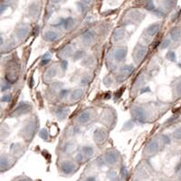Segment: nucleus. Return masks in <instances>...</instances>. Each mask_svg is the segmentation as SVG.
Wrapping results in <instances>:
<instances>
[{"mask_svg": "<svg viewBox=\"0 0 181 181\" xmlns=\"http://www.w3.org/2000/svg\"><path fill=\"white\" fill-rule=\"evenodd\" d=\"M177 176H178V181H181V168L178 171Z\"/></svg>", "mask_w": 181, "mask_h": 181, "instance_id": "43", "label": "nucleus"}, {"mask_svg": "<svg viewBox=\"0 0 181 181\" xmlns=\"http://www.w3.org/2000/svg\"><path fill=\"white\" fill-rule=\"evenodd\" d=\"M52 1H53L54 3H59V2L62 1V0H52Z\"/></svg>", "mask_w": 181, "mask_h": 181, "instance_id": "46", "label": "nucleus"}, {"mask_svg": "<svg viewBox=\"0 0 181 181\" xmlns=\"http://www.w3.org/2000/svg\"><path fill=\"white\" fill-rule=\"evenodd\" d=\"M28 32H29V29L27 27H20L16 31V35L19 39H23L27 36Z\"/></svg>", "mask_w": 181, "mask_h": 181, "instance_id": "22", "label": "nucleus"}, {"mask_svg": "<svg viewBox=\"0 0 181 181\" xmlns=\"http://www.w3.org/2000/svg\"><path fill=\"white\" fill-rule=\"evenodd\" d=\"M112 82H113V80H112V78L110 77H105L103 79V83L106 86H110L112 84Z\"/></svg>", "mask_w": 181, "mask_h": 181, "instance_id": "36", "label": "nucleus"}, {"mask_svg": "<svg viewBox=\"0 0 181 181\" xmlns=\"http://www.w3.org/2000/svg\"><path fill=\"white\" fill-rule=\"evenodd\" d=\"M74 149H75V143H73L72 141H68V142L64 143V145L62 150H63V152L64 154L69 155V154H72L74 151Z\"/></svg>", "mask_w": 181, "mask_h": 181, "instance_id": "16", "label": "nucleus"}, {"mask_svg": "<svg viewBox=\"0 0 181 181\" xmlns=\"http://www.w3.org/2000/svg\"><path fill=\"white\" fill-rule=\"evenodd\" d=\"M72 53H73V47L71 46H65L64 47H63L59 51L58 55H59L60 58H65L70 57V56L72 55Z\"/></svg>", "mask_w": 181, "mask_h": 181, "instance_id": "18", "label": "nucleus"}, {"mask_svg": "<svg viewBox=\"0 0 181 181\" xmlns=\"http://www.w3.org/2000/svg\"><path fill=\"white\" fill-rule=\"evenodd\" d=\"M127 48L126 47H119L113 51V58L117 61H122L126 58Z\"/></svg>", "mask_w": 181, "mask_h": 181, "instance_id": "8", "label": "nucleus"}, {"mask_svg": "<svg viewBox=\"0 0 181 181\" xmlns=\"http://www.w3.org/2000/svg\"><path fill=\"white\" fill-rule=\"evenodd\" d=\"M11 100V95L10 94H5L2 97V102H9Z\"/></svg>", "mask_w": 181, "mask_h": 181, "instance_id": "38", "label": "nucleus"}, {"mask_svg": "<svg viewBox=\"0 0 181 181\" xmlns=\"http://www.w3.org/2000/svg\"><path fill=\"white\" fill-rule=\"evenodd\" d=\"M162 142H163L164 144H169V143H170L169 136H167V135H163V136H162Z\"/></svg>", "mask_w": 181, "mask_h": 181, "instance_id": "37", "label": "nucleus"}, {"mask_svg": "<svg viewBox=\"0 0 181 181\" xmlns=\"http://www.w3.org/2000/svg\"><path fill=\"white\" fill-rule=\"evenodd\" d=\"M84 181H98L96 176H93V175H91V176H88Z\"/></svg>", "mask_w": 181, "mask_h": 181, "instance_id": "40", "label": "nucleus"}, {"mask_svg": "<svg viewBox=\"0 0 181 181\" xmlns=\"http://www.w3.org/2000/svg\"><path fill=\"white\" fill-rule=\"evenodd\" d=\"M167 58L170 61H176V54L173 51H169L167 54Z\"/></svg>", "mask_w": 181, "mask_h": 181, "instance_id": "34", "label": "nucleus"}, {"mask_svg": "<svg viewBox=\"0 0 181 181\" xmlns=\"http://www.w3.org/2000/svg\"><path fill=\"white\" fill-rule=\"evenodd\" d=\"M43 38L47 42H54L59 38V34L53 30L45 31L43 35Z\"/></svg>", "mask_w": 181, "mask_h": 181, "instance_id": "9", "label": "nucleus"}, {"mask_svg": "<svg viewBox=\"0 0 181 181\" xmlns=\"http://www.w3.org/2000/svg\"><path fill=\"white\" fill-rule=\"evenodd\" d=\"M160 29V23H154L146 29V34L148 36H154Z\"/></svg>", "mask_w": 181, "mask_h": 181, "instance_id": "13", "label": "nucleus"}, {"mask_svg": "<svg viewBox=\"0 0 181 181\" xmlns=\"http://www.w3.org/2000/svg\"><path fill=\"white\" fill-rule=\"evenodd\" d=\"M92 117V113L90 110H84L78 116V122L83 125L87 124L91 121Z\"/></svg>", "mask_w": 181, "mask_h": 181, "instance_id": "7", "label": "nucleus"}, {"mask_svg": "<svg viewBox=\"0 0 181 181\" xmlns=\"http://www.w3.org/2000/svg\"><path fill=\"white\" fill-rule=\"evenodd\" d=\"M82 1H83L84 4H86V5H89V4H91V3H92V0H82Z\"/></svg>", "mask_w": 181, "mask_h": 181, "instance_id": "44", "label": "nucleus"}, {"mask_svg": "<svg viewBox=\"0 0 181 181\" xmlns=\"http://www.w3.org/2000/svg\"><path fill=\"white\" fill-rule=\"evenodd\" d=\"M105 164L109 166H114L119 161V153L116 150H108L103 156Z\"/></svg>", "mask_w": 181, "mask_h": 181, "instance_id": "2", "label": "nucleus"}, {"mask_svg": "<svg viewBox=\"0 0 181 181\" xmlns=\"http://www.w3.org/2000/svg\"><path fill=\"white\" fill-rule=\"evenodd\" d=\"M83 55H84V52L82 51V50H80V51H78V52H76L75 54H74L73 59L74 60H78L79 58H82L83 57Z\"/></svg>", "mask_w": 181, "mask_h": 181, "instance_id": "35", "label": "nucleus"}, {"mask_svg": "<svg viewBox=\"0 0 181 181\" xmlns=\"http://www.w3.org/2000/svg\"><path fill=\"white\" fill-rule=\"evenodd\" d=\"M68 113H69V109L67 108H58L55 112L56 117H57V118L60 120L64 119V118L68 116Z\"/></svg>", "mask_w": 181, "mask_h": 181, "instance_id": "19", "label": "nucleus"}, {"mask_svg": "<svg viewBox=\"0 0 181 181\" xmlns=\"http://www.w3.org/2000/svg\"><path fill=\"white\" fill-rule=\"evenodd\" d=\"M128 177V170L125 167H121V178L122 180L126 179V178Z\"/></svg>", "mask_w": 181, "mask_h": 181, "instance_id": "32", "label": "nucleus"}, {"mask_svg": "<svg viewBox=\"0 0 181 181\" xmlns=\"http://www.w3.org/2000/svg\"><path fill=\"white\" fill-rule=\"evenodd\" d=\"M30 108H31V107L27 103L22 102V103H20L19 105H18L16 107V108L15 109V114H16L17 116L24 115L26 113H27Z\"/></svg>", "mask_w": 181, "mask_h": 181, "instance_id": "12", "label": "nucleus"}, {"mask_svg": "<svg viewBox=\"0 0 181 181\" xmlns=\"http://www.w3.org/2000/svg\"><path fill=\"white\" fill-rule=\"evenodd\" d=\"M134 70V66L133 65H126L121 67V75L122 77H124L126 78V77H128L129 75H130Z\"/></svg>", "mask_w": 181, "mask_h": 181, "instance_id": "21", "label": "nucleus"}, {"mask_svg": "<svg viewBox=\"0 0 181 181\" xmlns=\"http://www.w3.org/2000/svg\"><path fill=\"white\" fill-rule=\"evenodd\" d=\"M24 181H28V180H24Z\"/></svg>", "mask_w": 181, "mask_h": 181, "instance_id": "47", "label": "nucleus"}, {"mask_svg": "<svg viewBox=\"0 0 181 181\" xmlns=\"http://www.w3.org/2000/svg\"><path fill=\"white\" fill-rule=\"evenodd\" d=\"M172 136H173V138L175 140H178V141L181 140V127H179V128L175 129L173 131Z\"/></svg>", "mask_w": 181, "mask_h": 181, "instance_id": "25", "label": "nucleus"}, {"mask_svg": "<svg viewBox=\"0 0 181 181\" xmlns=\"http://www.w3.org/2000/svg\"><path fill=\"white\" fill-rule=\"evenodd\" d=\"M175 2H176L175 0H165L164 1V7L167 9H169V8L174 7Z\"/></svg>", "mask_w": 181, "mask_h": 181, "instance_id": "30", "label": "nucleus"}, {"mask_svg": "<svg viewBox=\"0 0 181 181\" xmlns=\"http://www.w3.org/2000/svg\"><path fill=\"white\" fill-rule=\"evenodd\" d=\"M87 159V158L85 157V156L83 155V153H79L75 156V160L77 163L81 164V163H83V162H85V160Z\"/></svg>", "mask_w": 181, "mask_h": 181, "instance_id": "27", "label": "nucleus"}, {"mask_svg": "<svg viewBox=\"0 0 181 181\" xmlns=\"http://www.w3.org/2000/svg\"><path fill=\"white\" fill-rule=\"evenodd\" d=\"M125 36V31L123 28H117L112 34V40L113 42H120Z\"/></svg>", "mask_w": 181, "mask_h": 181, "instance_id": "14", "label": "nucleus"}, {"mask_svg": "<svg viewBox=\"0 0 181 181\" xmlns=\"http://www.w3.org/2000/svg\"><path fill=\"white\" fill-rule=\"evenodd\" d=\"M7 8V5H5V4H2L1 5V13L3 14L4 13V11Z\"/></svg>", "mask_w": 181, "mask_h": 181, "instance_id": "42", "label": "nucleus"}, {"mask_svg": "<svg viewBox=\"0 0 181 181\" xmlns=\"http://www.w3.org/2000/svg\"><path fill=\"white\" fill-rule=\"evenodd\" d=\"M145 8H146V9L149 10V11H153L154 12L156 10L155 5H154L152 0H148V1L146 3V5H145Z\"/></svg>", "mask_w": 181, "mask_h": 181, "instance_id": "28", "label": "nucleus"}, {"mask_svg": "<svg viewBox=\"0 0 181 181\" xmlns=\"http://www.w3.org/2000/svg\"><path fill=\"white\" fill-rule=\"evenodd\" d=\"M94 38H95V33H94V31H92V30H87L82 36V39H83V43L86 44V45H90V44H92L93 42V40H94Z\"/></svg>", "mask_w": 181, "mask_h": 181, "instance_id": "11", "label": "nucleus"}, {"mask_svg": "<svg viewBox=\"0 0 181 181\" xmlns=\"http://www.w3.org/2000/svg\"><path fill=\"white\" fill-rule=\"evenodd\" d=\"M60 172L65 176H71L78 169V164L69 159H65L60 163Z\"/></svg>", "mask_w": 181, "mask_h": 181, "instance_id": "1", "label": "nucleus"}, {"mask_svg": "<svg viewBox=\"0 0 181 181\" xmlns=\"http://www.w3.org/2000/svg\"><path fill=\"white\" fill-rule=\"evenodd\" d=\"M159 150V142L157 139H152L148 143L145 148V154L148 156H154Z\"/></svg>", "mask_w": 181, "mask_h": 181, "instance_id": "3", "label": "nucleus"}, {"mask_svg": "<svg viewBox=\"0 0 181 181\" xmlns=\"http://www.w3.org/2000/svg\"><path fill=\"white\" fill-rule=\"evenodd\" d=\"M147 52H148V49L145 47H142V46L136 47L135 50L133 52L134 61L136 62V63H138V62H140L143 58H145Z\"/></svg>", "mask_w": 181, "mask_h": 181, "instance_id": "6", "label": "nucleus"}, {"mask_svg": "<svg viewBox=\"0 0 181 181\" xmlns=\"http://www.w3.org/2000/svg\"><path fill=\"white\" fill-rule=\"evenodd\" d=\"M11 87V85H10V81L7 80V78L4 79L2 81V85H1V89L3 92H5V90H8L9 88Z\"/></svg>", "mask_w": 181, "mask_h": 181, "instance_id": "26", "label": "nucleus"}, {"mask_svg": "<svg viewBox=\"0 0 181 181\" xmlns=\"http://www.w3.org/2000/svg\"><path fill=\"white\" fill-rule=\"evenodd\" d=\"M83 95V89L81 88V87H78V88H75L74 90L72 91L71 96H70V99L71 101H77L80 98H82Z\"/></svg>", "mask_w": 181, "mask_h": 181, "instance_id": "15", "label": "nucleus"}, {"mask_svg": "<svg viewBox=\"0 0 181 181\" xmlns=\"http://www.w3.org/2000/svg\"><path fill=\"white\" fill-rule=\"evenodd\" d=\"M107 131L103 128H97L93 133V138L97 144H103V142L107 139Z\"/></svg>", "mask_w": 181, "mask_h": 181, "instance_id": "4", "label": "nucleus"}, {"mask_svg": "<svg viewBox=\"0 0 181 181\" xmlns=\"http://www.w3.org/2000/svg\"><path fill=\"white\" fill-rule=\"evenodd\" d=\"M68 94H69V90L64 89V90H62V91L59 93V97H60L61 98H64V97H65Z\"/></svg>", "mask_w": 181, "mask_h": 181, "instance_id": "39", "label": "nucleus"}, {"mask_svg": "<svg viewBox=\"0 0 181 181\" xmlns=\"http://www.w3.org/2000/svg\"><path fill=\"white\" fill-rule=\"evenodd\" d=\"M20 150H21V145L20 144H14V145L11 146V151L14 154L20 153L21 152Z\"/></svg>", "mask_w": 181, "mask_h": 181, "instance_id": "29", "label": "nucleus"}, {"mask_svg": "<svg viewBox=\"0 0 181 181\" xmlns=\"http://www.w3.org/2000/svg\"><path fill=\"white\" fill-rule=\"evenodd\" d=\"M170 36H171V38L173 39V41H178L181 37V31L179 28L178 27H174L173 29H171L170 31Z\"/></svg>", "mask_w": 181, "mask_h": 181, "instance_id": "23", "label": "nucleus"}, {"mask_svg": "<svg viewBox=\"0 0 181 181\" xmlns=\"http://www.w3.org/2000/svg\"><path fill=\"white\" fill-rule=\"evenodd\" d=\"M169 45H170V41H169V39H165V40L162 41L161 45H160V48H161V49L167 48L168 47H169Z\"/></svg>", "mask_w": 181, "mask_h": 181, "instance_id": "33", "label": "nucleus"}, {"mask_svg": "<svg viewBox=\"0 0 181 181\" xmlns=\"http://www.w3.org/2000/svg\"><path fill=\"white\" fill-rule=\"evenodd\" d=\"M39 136H40V138H43V140H47L48 139V132H47V130L45 128L41 129L40 133H39Z\"/></svg>", "mask_w": 181, "mask_h": 181, "instance_id": "31", "label": "nucleus"}, {"mask_svg": "<svg viewBox=\"0 0 181 181\" xmlns=\"http://www.w3.org/2000/svg\"><path fill=\"white\" fill-rule=\"evenodd\" d=\"M132 116L134 117L135 119H137L140 122H144L147 118L146 111L142 107H135L132 109Z\"/></svg>", "mask_w": 181, "mask_h": 181, "instance_id": "5", "label": "nucleus"}, {"mask_svg": "<svg viewBox=\"0 0 181 181\" xmlns=\"http://www.w3.org/2000/svg\"><path fill=\"white\" fill-rule=\"evenodd\" d=\"M110 181H121V179L119 178H117V177H115V178H111Z\"/></svg>", "mask_w": 181, "mask_h": 181, "instance_id": "45", "label": "nucleus"}, {"mask_svg": "<svg viewBox=\"0 0 181 181\" xmlns=\"http://www.w3.org/2000/svg\"><path fill=\"white\" fill-rule=\"evenodd\" d=\"M176 93L178 94V96H181V82H179L177 86H176Z\"/></svg>", "mask_w": 181, "mask_h": 181, "instance_id": "41", "label": "nucleus"}, {"mask_svg": "<svg viewBox=\"0 0 181 181\" xmlns=\"http://www.w3.org/2000/svg\"><path fill=\"white\" fill-rule=\"evenodd\" d=\"M74 24H75L74 18L72 16H69V17H66L63 19V25H62V27H63L65 30H70L74 26Z\"/></svg>", "mask_w": 181, "mask_h": 181, "instance_id": "17", "label": "nucleus"}, {"mask_svg": "<svg viewBox=\"0 0 181 181\" xmlns=\"http://www.w3.org/2000/svg\"><path fill=\"white\" fill-rule=\"evenodd\" d=\"M82 152L87 158H91L94 155V148L91 145H84L82 148Z\"/></svg>", "mask_w": 181, "mask_h": 181, "instance_id": "20", "label": "nucleus"}, {"mask_svg": "<svg viewBox=\"0 0 181 181\" xmlns=\"http://www.w3.org/2000/svg\"><path fill=\"white\" fill-rule=\"evenodd\" d=\"M56 73H57V71H56L54 67H50L46 70V72L45 74V79H52L55 77Z\"/></svg>", "mask_w": 181, "mask_h": 181, "instance_id": "24", "label": "nucleus"}, {"mask_svg": "<svg viewBox=\"0 0 181 181\" xmlns=\"http://www.w3.org/2000/svg\"><path fill=\"white\" fill-rule=\"evenodd\" d=\"M12 164H13V161H12L10 157H8L7 155H2V157H1V170H2V172L12 167Z\"/></svg>", "mask_w": 181, "mask_h": 181, "instance_id": "10", "label": "nucleus"}]
</instances>
